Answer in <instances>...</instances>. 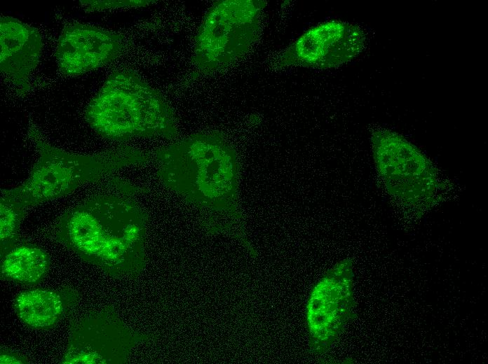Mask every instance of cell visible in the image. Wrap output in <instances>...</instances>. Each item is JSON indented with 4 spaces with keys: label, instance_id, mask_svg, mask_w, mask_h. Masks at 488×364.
I'll return each mask as SVG.
<instances>
[{
    "label": "cell",
    "instance_id": "7a4b0ae2",
    "mask_svg": "<svg viewBox=\"0 0 488 364\" xmlns=\"http://www.w3.org/2000/svg\"><path fill=\"white\" fill-rule=\"evenodd\" d=\"M157 175L168 189L199 212L210 234H232L255 256L239 205L240 163L219 132H198L154 152Z\"/></svg>",
    "mask_w": 488,
    "mask_h": 364
},
{
    "label": "cell",
    "instance_id": "30bf717a",
    "mask_svg": "<svg viewBox=\"0 0 488 364\" xmlns=\"http://www.w3.org/2000/svg\"><path fill=\"white\" fill-rule=\"evenodd\" d=\"M123 49L121 35L95 26L66 25L59 37L55 58L61 73L76 76L114 60Z\"/></svg>",
    "mask_w": 488,
    "mask_h": 364
},
{
    "label": "cell",
    "instance_id": "9c48e42d",
    "mask_svg": "<svg viewBox=\"0 0 488 364\" xmlns=\"http://www.w3.org/2000/svg\"><path fill=\"white\" fill-rule=\"evenodd\" d=\"M365 44V34L360 27L330 20L303 33L279 55L277 65L329 69L355 58Z\"/></svg>",
    "mask_w": 488,
    "mask_h": 364
},
{
    "label": "cell",
    "instance_id": "5bb4252c",
    "mask_svg": "<svg viewBox=\"0 0 488 364\" xmlns=\"http://www.w3.org/2000/svg\"><path fill=\"white\" fill-rule=\"evenodd\" d=\"M28 208L22 202L1 193L0 197V254L22 240L21 224Z\"/></svg>",
    "mask_w": 488,
    "mask_h": 364
},
{
    "label": "cell",
    "instance_id": "7c38bea8",
    "mask_svg": "<svg viewBox=\"0 0 488 364\" xmlns=\"http://www.w3.org/2000/svg\"><path fill=\"white\" fill-rule=\"evenodd\" d=\"M81 297L79 289L69 285L55 289L27 290L15 296L13 308L26 326L46 330L55 327L67 316Z\"/></svg>",
    "mask_w": 488,
    "mask_h": 364
},
{
    "label": "cell",
    "instance_id": "8992f818",
    "mask_svg": "<svg viewBox=\"0 0 488 364\" xmlns=\"http://www.w3.org/2000/svg\"><path fill=\"white\" fill-rule=\"evenodd\" d=\"M370 140L374 165L387 192L407 205H430L440 187L432 161L396 132L377 130Z\"/></svg>",
    "mask_w": 488,
    "mask_h": 364
},
{
    "label": "cell",
    "instance_id": "52a82bcc",
    "mask_svg": "<svg viewBox=\"0 0 488 364\" xmlns=\"http://www.w3.org/2000/svg\"><path fill=\"white\" fill-rule=\"evenodd\" d=\"M151 338L128 326L112 306L89 311L74 319L62 364L126 363L132 350Z\"/></svg>",
    "mask_w": 488,
    "mask_h": 364
},
{
    "label": "cell",
    "instance_id": "8fae6325",
    "mask_svg": "<svg viewBox=\"0 0 488 364\" xmlns=\"http://www.w3.org/2000/svg\"><path fill=\"white\" fill-rule=\"evenodd\" d=\"M0 69L20 94L30 90V75L39 62L42 38L39 30L17 18L0 20Z\"/></svg>",
    "mask_w": 488,
    "mask_h": 364
},
{
    "label": "cell",
    "instance_id": "9a60e30c",
    "mask_svg": "<svg viewBox=\"0 0 488 364\" xmlns=\"http://www.w3.org/2000/svg\"><path fill=\"white\" fill-rule=\"evenodd\" d=\"M80 4L87 11L102 10L105 9L120 8H136L147 6L154 1L149 0H134V1H95L86 0L80 1Z\"/></svg>",
    "mask_w": 488,
    "mask_h": 364
},
{
    "label": "cell",
    "instance_id": "5b68a950",
    "mask_svg": "<svg viewBox=\"0 0 488 364\" xmlns=\"http://www.w3.org/2000/svg\"><path fill=\"white\" fill-rule=\"evenodd\" d=\"M263 0H219L206 12L198 31L192 63L205 73L242 57L257 38Z\"/></svg>",
    "mask_w": 488,
    "mask_h": 364
},
{
    "label": "cell",
    "instance_id": "4fadbf2b",
    "mask_svg": "<svg viewBox=\"0 0 488 364\" xmlns=\"http://www.w3.org/2000/svg\"><path fill=\"white\" fill-rule=\"evenodd\" d=\"M51 266L50 255L39 245L23 239L0 254L1 280L34 286L41 282Z\"/></svg>",
    "mask_w": 488,
    "mask_h": 364
},
{
    "label": "cell",
    "instance_id": "3957f363",
    "mask_svg": "<svg viewBox=\"0 0 488 364\" xmlns=\"http://www.w3.org/2000/svg\"><path fill=\"white\" fill-rule=\"evenodd\" d=\"M28 136L38 152L36 162L22 184L1 190L27 208L62 197L83 184L98 181L123 167L144 164L150 160L144 151L128 146L90 155L68 152L47 142L33 125L29 127Z\"/></svg>",
    "mask_w": 488,
    "mask_h": 364
},
{
    "label": "cell",
    "instance_id": "2e32d148",
    "mask_svg": "<svg viewBox=\"0 0 488 364\" xmlns=\"http://www.w3.org/2000/svg\"><path fill=\"white\" fill-rule=\"evenodd\" d=\"M29 363L27 358L19 351L6 347H1L0 364H27Z\"/></svg>",
    "mask_w": 488,
    "mask_h": 364
},
{
    "label": "cell",
    "instance_id": "ba28073f",
    "mask_svg": "<svg viewBox=\"0 0 488 364\" xmlns=\"http://www.w3.org/2000/svg\"><path fill=\"white\" fill-rule=\"evenodd\" d=\"M352 263L341 260L313 288L306 309L311 351L325 354L354 316Z\"/></svg>",
    "mask_w": 488,
    "mask_h": 364
},
{
    "label": "cell",
    "instance_id": "277c9868",
    "mask_svg": "<svg viewBox=\"0 0 488 364\" xmlns=\"http://www.w3.org/2000/svg\"><path fill=\"white\" fill-rule=\"evenodd\" d=\"M85 116L100 136L117 141L135 137L173 139L178 133L171 106L131 70L111 73L89 103Z\"/></svg>",
    "mask_w": 488,
    "mask_h": 364
},
{
    "label": "cell",
    "instance_id": "6da1fadb",
    "mask_svg": "<svg viewBox=\"0 0 488 364\" xmlns=\"http://www.w3.org/2000/svg\"><path fill=\"white\" fill-rule=\"evenodd\" d=\"M109 186L66 210L50 236L110 276L135 277L147 265L148 217L135 198L144 190L118 177Z\"/></svg>",
    "mask_w": 488,
    "mask_h": 364
}]
</instances>
